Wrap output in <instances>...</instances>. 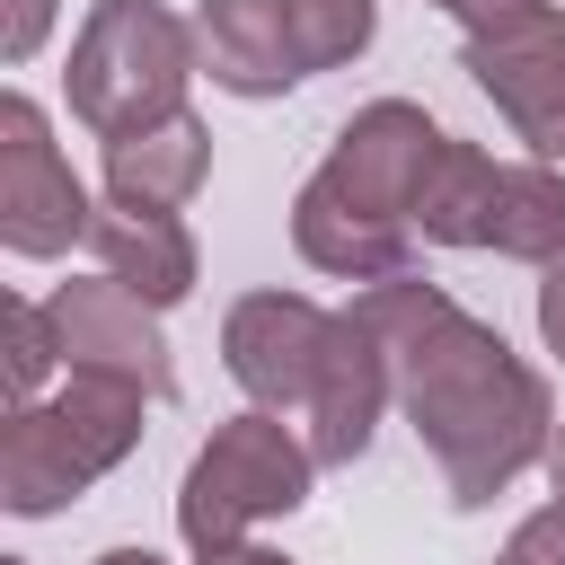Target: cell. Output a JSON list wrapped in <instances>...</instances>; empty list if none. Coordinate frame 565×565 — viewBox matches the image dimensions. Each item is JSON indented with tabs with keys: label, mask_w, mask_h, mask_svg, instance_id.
<instances>
[{
	"label": "cell",
	"mask_w": 565,
	"mask_h": 565,
	"mask_svg": "<svg viewBox=\"0 0 565 565\" xmlns=\"http://www.w3.org/2000/svg\"><path fill=\"white\" fill-rule=\"evenodd\" d=\"M97 230L88 185L53 150V124L35 97H0V238L9 256H62Z\"/></svg>",
	"instance_id": "obj_5"
},
{
	"label": "cell",
	"mask_w": 565,
	"mask_h": 565,
	"mask_svg": "<svg viewBox=\"0 0 565 565\" xmlns=\"http://www.w3.org/2000/svg\"><path fill=\"white\" fill-rule=\"evenodd\" d=\"M194 18L159 9V0H97L71 35V115L97 141H132L168 115H185V79H194Z\"/></svg>",
	"instance_id": "obj_3"
},
{
	"label": "cell",
	"mask_w": 565,
	"mask_h": 565,
	"mask_svg": "<svg viewBox=\"0 0 565 565\" xmlns=\"http://www.w3.org/2000/svg\"><path fill=\"white\" fill-rule=\"evenodd\" d=\"M141 406H150V388L97 380V371H71L62 397L9 406V424H0V503H9L18 521H44V512H62L71 494H88L106 468L132 459Z\"/></svg>",
	"instance_id": "obj_2"
},
{
	"label": "cell",
	"mask_w": 565,
	"mask_h": 565,
	"mask_svg": "<svg viewBox=\"0 0 565 565\" xmlns=\"http://www.w3.org/2000/svg\"><path fill=\"white\" fill-rule=\"evenodd\" d=\"M291 18V53H300V79L309 71H335L353 53H371L380 35V0H282Z\"/></svg>",
	"instance_id": "obj_17"
},
{
	"label": "cell",
	"mask_w": 565,
	"mask_h": 565,
	"mask_svg": "<svg viewBox=\"0 0 565 565\" xmlns=\"http://www.w3.org/2000/svg\"><path fill=\"white\" fill-rule=\"evenodd\" d=\"M539 335H547V353L565 362V265H547V282H539Z\"/></svg>",
	"instance_id": "obj_22"
},
{
	"label": "cell",
	"mask_w": 565,
	"mask_h": 565,
	"mask_svg": "<svg viewBox=\"0 0 565 565\" xmlns=\"http://www.w3.org/2000/svg\"><path fill=\"white\" fill-rule=\"evenodd\" d=\"M194 62H203L212 88H230V97H282V88L300 79L282 0H203V9H194Z\"/></svg>",
	"instance_id": "obj_11"
},
{
	"label": "cell",
	"mask_w": 565,
	"mask_h": 565,
	"mask_svg": "<svg viewBox=\"0 0 565 565\" xmlns=\"http://www.w3.org/2000/svg\"><path fill=\"white\" fill-rule=\"evenodd\" d=\"M44 26H53V0H9V26H0V53H9V62H26V53L44 44Z\"/></svg>",
	"instance_id": "obj_20"
},
{
	"label": "cell",
	"mask_w": 565,
	"mask_h": 565,
	"mask_svg": "<svg viewBox=\"0 0 565 565\" xmlns=\"http://www.w3.org/2000/svg\"><path fill=\"white\" fill-rule=\"evenodd\" d=\"M194 565H291V556H274V547H247V539H238V547H221V556H194Z\"/></svg>",
	"instance_id": "obj_23"
},
{
	"label": "cell",
	"mask_w": 565,
	"mask_h": 565,
	"mask_svg": "<svg viewBox=\"0 0 565 565\" xmlns=\"http://www.w3.org/2000/svg\"><path fill=\"white\" fill-rule=\"evenodd\" d=\"M441 141H450V132H441L415 97H371V106L335 132L318 185L344 194V203H362V212H380V221H406V230H415V194H424Z\"/></svg>",
	"instance_id": "obj_6"
},
{
	"label": "cell",
	"mask_w": 565,
	"mask_h": 565,
	"mask_svg": "<svg viewBox=\"0 0 565 565\" xmlns=\"http://www.w3.org/2000/svg\"><path fill=\"white\" fill-rule=\"evenodd\" d=\"M97 565H168V556H150V547H106Z\"/></svg>",
	"instance_id": "obj_25"
},
{
	"label": "cell",
	"mask_w": 565,
	"mask_h": 565,
	"mask_svg": "<svg viewBox=\"0 0 565 565\" xmlns=\"http://www.w3.org/2000/svg\"><path fill=\"white\" fill-rule=\"evenodd\" d=\"M353 309L371 318V335L397 362V406L424 433V450L441 459L450 503H494L530 459H547L556 441V406L547 380L486 327L468 318L441 282L424 274H388L362 282Z\"/></svg>",
	"instance_id": "obj_1"
},
{
	"label": "cell",
	"mask_w": 565,
	"mask_h": 565,
	"mask_svg": "<svg viewBox=\"0 0 565 565\" xmlns=\"http://www.w3.org/2000/svg\"><path fill=\"white\" fill-rule=\"evenodd\" d=\"M494 185H503V168L477 141H441V159H433V177L415 194V238H433V247H486Z\"/></svg>",
	"instance_id": "obj_15"
},
{
	"label": "cell",
	"mask_w": 565,
	"mask_h": 565,
	"mask_svg": "<svg viewBox=\"0 0 565 565\" xmlns=\"http://www.w3.org/2000/svg\"><path fill=\"white\" fill-rule=\"evenodd\" d=\"M212 177V132L194 115H168L132 141H106V203L124 212H185Z\"/></svg>",
	"instance_id": "obj_13"
},
{
	"label": "cell",
	"mask_w": 565,
	"mask_h": 565,
	"mask_svg": "<svg viewBox=\"0 0 565 565\" xmlns=\"http://www.w3.org/2000/svg\"><path fill=\"white\" fill-rule=\"evenodd\" d=\"M494 565H565V503H539L530 521H512V539L494 547Z\"/></svg>",
	"instance_id": "obj_19"
},
{
	"label": "cell",
	"mask_w": 565,
	"mask_h": 565,
	"mask_svg": "<svg viewBox=\"0 0 565 565\" xmlns=\"http://www.w3.org/2000/svg\"><path fill=\"white\" fill-rule=\"evenodd\" d=\"M486 247L512 256V265H565V177H556L547 159L503 168V185H494V221H486Z\"/></svg>",
	"instance_id": "obj_16"
},
{
	"label": "cell",
	"mask_w": 565,
	"mask_h": 565,
	"mask_svg": "<svg viewBox=\"0 0 565 565\" xmlns=\"http://www.w3.org/2000/svg\"><path fill=\"white\" fill-rule=\"evenodd\" d=\"M53 362H62L53 309L44 300H9V406H35V388L53 380Z\"/></svg>",
	"instance_id": "obj_18"
},
{
	"label": "cell",
	"mask_w": 565,
	"mask_h": 565,
	"mask_svg": "<svg viewBox=\"0 0 565 565\" xmlns=\"http://www.w3.org/2000/svg\"><path fill=\"white\" fill-rule=\"evenodd\" d=\"M88 247H97V274L124 282V291H141L150 309H177L194 291V230L177 212H124V203H106L97 230H88Z\"/></svg>",
	"instance_id": "obj_14"
},
{
	"label": "cell",
	"mask_w": 565,
	"mask_h": 565,
	"mask_svg": "<svg viewBox=\"0 0 565 565\" xmlns=\"http://www.w3.org/2000/svg\"><path fill=\"white\" fill-rule=\"evenodd\" d=\"M0 565H26V556H0Z\"/></svg>",
	"instance_id": "obj_26"
},
{
	"label": "cell",
	"mask_w": 565,
	"mask_h": 565,
	"mask_svg": "<svg viewBox=\"0 0 565 565\" xmlns=\"http://www.w3.org/2000/svg\"><path fill=\"white\" fill-rule=\"evenodd\" d=\"M309 477H318L309 433H291L282 415L247 406V415L212 424V441L194 450V468H185V486H177V530H185L194 556H221V547H238L256 521L300 512V503H309Z\"/></svg>",
	"instance_id": "obj_4"
},
{
	"label": "cell",
	"mask_w": 565,
	"mask_h": 565,
	"mask_svg": "<svg viewBox=\"0 0 565 565\" xmlns=\"http://www.w3.org/2000/svg\"><path fill=\"white\" fill-rule=\"evenodd\" d=\"M388 397H397V362H388V344L371 335V318H362V309H335V335H327L318 388H309V406H300L318 468H353V459L371 450V433H380V406H388Z\"/></svg>",
	"instance_id": "obj_10"
},
{
	"label": "cell",
	"mask_w": 565,
	"mask_h": 565,
	"mask_svg": "<svg viewBox=\"0 0 565 565\" xmlns=\"http://www.w3.org/2000/svg\"><path fill=\"white\" fill-rule=\"evenodd\" d=\"M327 335H335V309H318L309 291H247V300H230V318H221V362H230V380L247 388V406L291 415V406H309V388H318Z\"/></svg>",
	"instance_id": "obj_7"
},
{
	"label": "cell",
	"mask_w": 565,
	"mask_h": 565,
	"mask_svg": "<svg viewBox=\"0 0 565 565\" xmlns=\"http://www.w3.org/2000/svg\"><path fill=\"white\" fill-rule=\"evenodd\" d=\"M547 486H556V503H565V424H556V441H547Z\"/></svg>",
	"instance_id": "obj_24"
},
{
	"label": "cell",
	"mask_w": 565,
	"mask_h": 565,
	"mask_svg": "<svg viewBox=\"0 0 565 565\" xmlns=\"http://www.w3.org/2000/svg\"><path fill=\"white\" fill-rule=\"evenodd\" d=\"M459 71L503 106V124L539 159H565V9L556 0H539L530 18H512L494 35H468Z\"/></svg>",
	"instance_id": "obj_8"
},
{
	"label": "cell",
	"mask_w": 565,
	"mask_h": 565,
	"mask_svg": "<svg viewBox=\"0 0 565 565\" xmlns=\"http://www.w3.org/2000/svg\"><path fill=\"white\" fill-rule=\"evenodd\" d=\"M433 9H450L468 35H494V26H512V18H530L539 0H433Z\"/></svg>",
	"instance_id": "obj_21"
},
{
	"label": "cell",
	"mask_w": 565,
	"mask_h": 565,
	"mask_svg": "<svg viewBox=\"0 0 565 565\" xmlns=\"http://www.w3.org/2000/svg\"><path fill=\"white\" fill-rule=\"evenodd\" d=\"M291 247L318 265V274H335V282H388V274H406V256H415V230L406 221H380V212H362V203H344V194H327L318 177L291 194Z\"/></svg>",
	"instance_id": "obj_12"
},
{
	"label": "cell",
	"mask_w": 565,
	"mask_h": 565,
	"mask_svg": "<svg viewBox=\"0 0 565 565\" xmlns=\"http://www.w3.org/2000/svg\"><path fill=\"white\" fill-rule=\"evenodd\" d=\"M53 335H62V362L71 371H97V380H132V388H150V397H168L177 388V371H168V335H159V309L141 300V291H124V282H62L53 300Z\"/></svg>",
	"instance_id": "obj_9"
}]
</instances>
